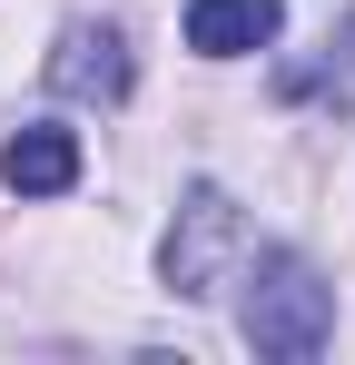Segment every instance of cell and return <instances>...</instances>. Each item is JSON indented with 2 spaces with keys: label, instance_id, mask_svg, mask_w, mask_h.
<instances>
[{
  "label": "cell",
  "instance_id": "7a4b0ae2",
  "mask_svg": "<svg viewBox=\"0 0 355 365\" xmlns=\"http://www.w3.org/2000/svg\"><path fill=\"white\" fill-rule=\"evenodd\" d=\"M257 257V227H247V207H237L217 178H197L187 197H178L168 237H158V287H168L178 306L217 297V287H237V267Z\"/></svg>",
  "mask_w": 355,
  "mask_h": 365
},
{
  "label": "cell",
  "instance_id": "5b68a950",
  "mask_svg": "<svg viewBox=\"0 0 355 365\" xmlns=\"http://www.w3.org/2000/svg\"><path fill=\"white\" fill-rule=\"evenodd\" d=\"M0 187H10V197H69V187H79V138L50 128V119H30L0 148Z\"/></svg>",
  "mask_w": 355,
  "mask_h": 365
},
{
  "label": "cell",
  "instance_id": "3957f363",
  "mask_svg": "<svg viewBox=\"0 0 355 365\" xmlns=\"http://www.w3.org/2000/svg\"><path fill=\"white\" fill-rule=\"evenodd\" d=\"M50 89L59 99H89V109H118L138 89V60H128V40H118L109 20H69L50 40Z\"/></svg>",
  "mask_w": 355,
  "mask_h": 365
},
{
  "label": "cell",
  "instance_id": "277c9868",
  "mask_svg": "<svg viewBox=\"0 0 355 365\" xmlns=\"http://www.w3.org/2000/svg\"><path fill=\"white\" fill-rule=\"evenodd\" d=\"M287 30V0H187V50L197 60H247Z\"/></svg>",
  "mask_w": 355,
  "mask_h": 365
},
{
  "label": "cell",
  "instance_id": "8992f818",
  "mask_svg": "<svg viewBox=\"0 0 355 365\" xmlns=\"http://www.w3.org/2000/svg\"><path fill=\"white\" fill-rule=\"evenodd\" d=\"M277 99H326L336 119H355V20L326 30V60L316 69H277Z\"/></svg>",
  "mask_w": 355,
  "mask_h": 365
},
{
  "label": "cell",
  "instance_id": "6da1fadb",
  "mask_svg": "<svg viewBox=\"0 0 355 365\" xmlns=\"http://www.w3.org/2000/svg\"><path fill=\"white\" fill-rule=\"evenodd\" d=\"M237 336H247V356H267V365L326 356V346H336V287H326L296 247H267V257H257V287L237 306Z\"/></svg>",
  "mask_w": 355,
  "mask_h": 365
}]
</instances>
